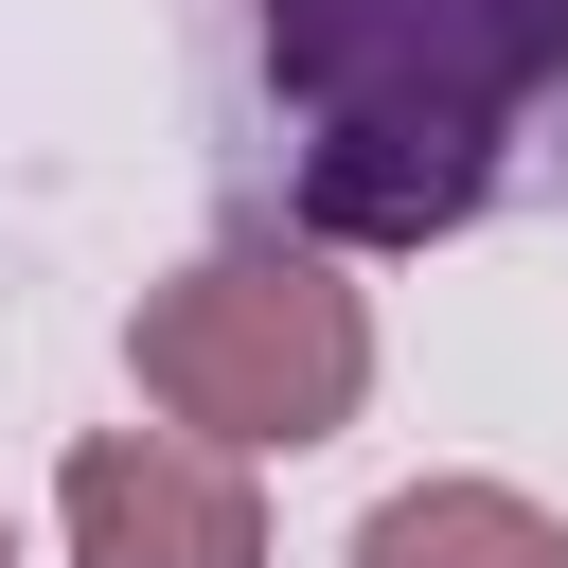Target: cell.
Instances as JSON below:
<instances>
[{
  "label": "cell",
  "mask_w": 568,
  "mask_h": 568,
  "mask_svg": "<svg viewBox=\"0 0 568 568\" xmlns=\"http://www.w3.org/2000/svg\"><path fill=\"white\" fill-rule=\"evenodd\" d=\"M266 89L302 106V195L337 231H462L497 142L568 89V0H266Z\"/></svg>",
  "instance_id": "cell-1"
},
{
  "label": "cell",
  "mask_w": 568,
  "mask_h": 568,
  "mask_svg": "<svg viewBox=\"0 0 568 568\" xmlns=\"http://www.w3.org/2000/svg\"><path fill=\"white\" fill-rule=\"evenodd\" d=\"M124 373L160 426L231 444V462H302L373 408V302L320 266V248H195L178 284L124 302Z\"/></svg>",
  "instance_id": "cell-2"
},
{
  "label": "cell",
  "mask_w": 568,
  "mask_h": 568,
  "mask_svg": "<svg viewBox=\"0 0 568 568\" xmlns=\"http://www.w3.org/2000/svg\"><path fill=\"white\" fill-rule=\"evenodd\" d=\"M53 532L71 568H266V497L195 426H89L53 462Z\"/></svg>",
  "instance_id": "cell-3"
},
{
  "label": "cell",
  "mask_w": 568,
  "mask_h": 568,
  "mask_svg": "<svg viewBox=\"0 0 568 568\" xmlns=\"http://www.w3.org/2000/svg\"><path fill=\"white\" fill-rule=\"evenodd\" d=\"M355 568H568V515L515 479H390L355 515Z\"/></svg>",
  "instance_id": "cell-4"
},
{
  "label": "cell",
  "mask_w": 568,
  "mask_h": 568,
  "mask_svg": "<svg viewBox=\"0 0 568 568\" xmlns=\"http://www.w3.org/2000/svg\"><path fill=\"white\" fill-rule=\"evenodd\" d=\"M0 568H18V532H0Z\"/></svg>",
  "instance_id": "cell-5"
}]
</instances>
